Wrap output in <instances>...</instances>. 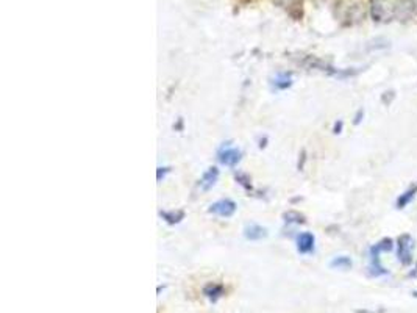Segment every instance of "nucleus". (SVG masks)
Returning <instances> with one entry per match:
<instances>
[{
	"instance_id": "15",
	"label": "nucleus",
	"mask_w": 417,
	"mask_h": 313,
	"mask_svg": "<svg viewBox=\"0 0 417 313\" xmlns=\"http://www.w3.org/2000/svg\"><path fill=\"white\" fill-rule=\"evenodd\" d=\"M394 99H395V91H394V89H389V91H386V93L381 94V102H383L386 107H389L391 103L394 102Z\"/></svg>"
},
{
	"instance_id": "2",
	"label": "nucleus",
	"mask_w": 417,
	"mask_h": 313,
	"mask_svg": "<svg viewBox=\"0 0 417 313\" xmlns=\"http://www.w3.org/2000/svg\"><path fill=\"white\" fill-rule=\"evenodd\" d=\"M414 247L416 240L409 233H401L397 241H395V249H397V260L400 265L411 266L414 263Z\"/></svg>"
},
{
	"instance_id": "18",
	"label": "nucleus",
	"mask_w": 417,
	"mask_h": 313,
	"mask_svg": "<svg viewBox=\"0 0 417 313\" xmlns=\"http://www.w3.org/2000/svg\"><path fill=\"white\" fill-rule=\"evenodd\" d=\"M408 276H409V277H417V262H416V268H414Z\"/></svg>"
},
{
	"instance_id": "5",
	"label": "nucleus",
	"mask_w": 417,
	"mask_h": 313,
	"mask_svg": "<svg viewBox=\"0 0 417 313\" xmlns=\"http://www.w3.org/2000/svg\"><path fill=\"white\" fill-rule=\"evenodd\" d=\"M241 160V152H239L236 148H224L221 152H219V162L225 166H236Z\"/></svg>"
},
{
	"instance_id": "3",
	"label": "nucleus",
	"mask_w": 417,
	"mask_h": 313,
	"mask_svg": "<svg viewBox=\"0 0 417 313\" xmlns=\"http://www.w3.org/2000/svg\"><path fill=\"white\" fill-rule=\"evenodd\" d=\"M236 212V204L230 199H222L217 200L209 207V213H214L221 218H230Z\"/></svg>"
},
{
	"instance_id": "11",
	"label": "nucleus",
	"mask_w": 417,
	"mask_h": 313,
	"mask_svg": "<svg viewBox=\"0 0 417 313\" xmlns=\"http://www.w3.org/2000/svg\"><path fill=\"white\" fill-rule=\"evenodd\" d=\"M203 295L207 296L208 299H211V301H217L219 297H221L224 295V287L222 285H216V283H209L205 287L203 290Z\"/></svg>"
},
{
	"instance_id": "19",
	"label": "nucleus",
	"mask_w": 417,
	"mask_h": 313,
	"mask_svg": "<svg viewBox=\"0 0 417 313\" xmlns=\"http://www.w3.org/2000/svg\"><path fill=\"white\" fill-rule=\"evenodd\" d=\"M413 295H414V296L417 297V291H414V293H413Z\"/></svg>"
},
{
	"instance_id": "14",
	"label": "nucleus",
	"mask_w": 417,
	"mask_h": 313,
	"mask_svg": "<svg viewBox=\"0 0 417 313\" xmlns=\"http://www.w3.org/2000/svg\"><path fill=\"white\" fill-rule=\"evenodd\" d=\"M161 216L164 218L167 222H171V224H174V222L181 221L183 213H167V212H164V213H161Z\"/></svg>"
},
{
	"instance_id": "17",
	"label": "nucleus",
	"mask_w": 417,
	"mask_h": 313,
	"mask_svg": "<svg viewBox=\"0 0 417 313\" xmlns=\"http://www.w3.org/2000/svg\"><path fill=\"white\" fill-rule=\"evenodd\" d=\"M341 130H342V121H337V122L335 124V129H333V132H335V133L337 135V133H341Z\"/></svg>"
},
{
	"instance_id": "13",
	"label": "nucleus",
	"mask_w": 417,
	"mask_h": 313,
	"mask_svg": "<svg viewBox=\"0 0 417 313\" xmlns=\"http://www.w3.org/2000/svg\"><path fill=\"white\" fill-rule=\"evenodd\" d=\"M291 75L289 74H281L280 77L277 79V82H275V86L280 88V89H286L288 86H291Z\"/></svg>"
},
{
	"instance_id": "16",
	"label": "nucleus",
	"mask_w": 417,
	"mask_h": 313,
	"mask_svg": "<svg viewBox=\"0 0 417 313\" xmlns=\"http://www.w3.org/2000/svg\"><path fill=\"white\" fill-rule=\"evenodd\" d=\"M363 116H364V110H358V113H356V116H355V121H353V122L358 125L359 122L363 121Z\"/></svg>"
},
{
	"instance_id": "9",
	"label": "nucleus",
	"mask_w": 417,
	"mask_h": 313,
	"mask_svg": "<svg viewBox=\"0 0 417 313\" xmlns=\"http://www.w3.org/2000/svg\"><path fill=\"white\" fill-rule=\"evenodd\" d=\"M244 236L247 240H253V241L263 240V238H266V236H267V231L264 227L258 226V224H252V226H247L244 229Z\"/></svg>"
},
{
	"instance_id": "10",
	"label": "nucleus",
	"mask_w": 417,
	"mask_h": 313,
	"mask_svg": "<svg viewBox=\"0 0 417 313\" xmlns=\"http://www.w3.org/2000/svg\"><path fill=\"white\" fill-rule=\"evenodd\" d=\"M217 177H219V169L217 168H209L207 172L203 174V177L200 180V186L202 190H209L213 188L217 182Z\"/></svg>"
},
{
	"instance_id": "20",
	"label": "nucleus",
	"mask_w": 417,
	"mask_h": 313,
	"mask_svg": "<svg viewBox=\"0 0 417 313\" xmlns=\"http://www.w3.org/2000/svg\"><path fill=\"white\" fill-rule=\"evenodd\" d=\"M413 2H414V3H416V6H417V0H413Z\"/></svg>"
},
{
	"instance_id": "6",
	"label": "nucleus",
	"mask_w": 417,
	"mask_h": 313,
	"mask_svg": "<svg viewBox=\"0 0 417 313\" xmlns=\"http://www.w3.org/2000/svg\"><path fill=\"white\" fill-rule=\"evenodd\" d=\"M414 11H416V3L413 0H399V5H397V17L395 19H400V20H408L414 16Z\"/></svg>"
},
{
	"instance_id": "8",
	"label": "nucleus",
	"mask_w": 417,
	"mask_h": 313,
	"mask_svg": "<svg viewBox=\"0 0 417 313\" xmlns=\"http://www.w3.org/2000/svg\"><path fill=\"white\" fill-rule=\"evenodd\" d=\"M395 247V241L392 238H389V236H386V238H381L378 243H375L370 249H369V254H385V252H391V250Z\"/></svg>"
},
{
	"instance_id": "1",
	"label": "nucleus",
	"mask_w": 417,
	"mask_h": 313,
	"mask_svg": "<svg viewBox=\"0 0 417 313\" xmlns=\"http://www.w3.org/2000/svg\"><path fill=\"white\" fill-rule=\"evenodd\" d=\"M399 0H370V16L375 22L397 17Z\"/></svg>"
},
{
	"instance_id": "7",
	"label": "nucleus",
	"mask_w": 417,
	"mask_h": 313,
	"mask_svg": "<svg viewBox=\"0 0 417 313\" xmlns=\"http://www.w3.org/2000/svg\"><path fill=\"white\" fill-rule=\"evenodd\" d=\"M416 196H417V183L411 185L408 190H405L403 193L400 194V196L397 198V202H395V207H397L399 210H403L405 207H408L409 204L413 202Z\"/></svg>"
},
{
	"instance_id": "4",
	"label": "nucleus",
	"mask_w": 417,
	"mask_h": 313,
	"mask_svg": "<svg viewBox=\"0 0 417 313\" xmlns=\"http://www.w3.org/2000/svg\"><path fill=\"white\" fill-rule=\"evenodd\" d=\"M314 247H316V238L313 233L303 232L299 235V238H297V250H299L300 254L306 255V254L314 252Z\"/></svg>"
},
{
	"instance_id": "12",
	"label": "nucleus",
	"mask_w": 417,
	"mask_h": 313,
	"mask_svg": "<svg viewBox=\"0 0 417 313\" xmlns=\"http://www.w3.org/2000/svg\"><path fill=\"white\" fill-rule=\"evenodd\" d=\"M352 265H353V262H352L350 257H347V255L335 257V259L330 262V266H331V268H335V269H344V271H345V269H350Z\"/></svg>"
}]
</instances>
